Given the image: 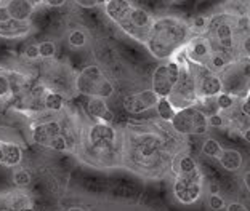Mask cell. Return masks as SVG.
<instances>
[{"mask_svg": "<svg viewBox=\"0 0 250 211\" xmlns=\"http://www.w3.org/2000/svg\"><path fill=\"white\" fill-rule=\"evenodd\" d=\"M189 37L191 26L185 19L177 16H162L154 19L145 45L154 58L168 61L181 47H186Z\"/></svg>", "mask_w": 250, "mask_h": 211, "instance_id": "cell-1", "label": "cell"}, {"mask_svg": "<svg viewBox=\"0 0 250 211\" xmlns=\"http://www.w3.org/2000/svg\"><path fill=\"white\" fill-rule=\"evenodd\" d=\"M106 16L121 29L125 36L140 43H146L154 18L149 11L128 0H106L103 2Z\"/></svg>", "mask_w": 250, "mask_h": 211, "instance_id": "cell-2", "label": "cell"}, {"mask_svg": "<svg viewBox=\"0 0 250 211\" xmlns=\"http://www.w3.org/2000/svg\"><path fill=\"white\" fill-rule=\"evenodd\" d=\"M173 171L175 198L183 205L196 203L204 192V176L201 170H199L196 160L191 155H188V153H183L178 158H175Z\"/></svg>", "mask_w": 250, "mask_h": 211, "instance_id": "cell-3", "label": "cell"}, {"mask_svg": "<svg viewBox=\"0 0 250 211\" xmlns=\"http://www.w3.org/2000/svg\"><path fill=\"white\" fill-rule=\"evenodd\" d=\"M74 88L79 95L87 98H101L107 99L114 93V83L106 76L100 66L90 64L85 66L76 74L74 78Z\"/></svg>", "mask_w": 250, "mask_h": 211, "instance_id": "cell-4", "label": "cell"}, {"mask_svg": "<svg viewBox=\"0 0 250 211\" xmlns=\"http://www.w3.org/2000/svg\"><path fill=\"white\" fill-rule=\"evenodd\" d=\"M117 130L111 123L93 122L85 131V146L96 157H104L114 152L117 146Z\"/></svg>", "mask_w": 250, "mask_h": 211, "instance_id": "cell-5", "label": "cell"}, {"mask_svg": "<svg viewBox=\"0 0 250 211\" xmlns=\"http://www.w3.org/2000/svg\"><path fill=\"white\" fill-rule=\"evenodd\" d=\"M31 136L37 146H42L50 151L64 152L69 147L66 136L62 133V125L55 118L34 123L31 128Z\"/></svg>", "mask_w": 250, "mask_h": 211, "instance_id": "cell-6", "label": "cell"}, {"mask_svg": "<svg viewBox=\"0 0 250 211\" xmlns=\"http://www.w3.org/2000/svg\"><path fill=\"white\" fill-rule=\"evenodd\" d=\"M170 123L180 134H204L208 128V117L199 107L188 106L177 111Z\"/></svg>", "mask_w": 250, "mask_h": 211, "instance_id": "cell-7", "label": "cell"}, {"mask_svg": "<svg viewBox=\"0 0 250 211\" xmlns=\"http://www.w3.org/2000/svg\"><path fill=\"white\" fill-rule=\"evenodd\" d=\"M181 74V66L177 61H164L161 66L156 67L154 74H152V91L159 96V98H170L173 90L177 88L178 80Z\"/></svg>", "mask_w": 250, "mask_h": 211, "instance_id": "cell-8", "label": "cell"}, {"mask_svg": "<svg viewBox=\"0 0 250 211\" xmlns=\"http://www.w3.org/2000/svg\"><path fill=\"white\" fill-rule=\"evenodd\" d=\"M157 101H159V96L149 90H143V91H138V93H132L128 95L127 98L124 99V109L125 112L128 114H143L147 112L149 109H154L157 106Z\"/></svg>", "mask_w": 250, "mask_h": 211, "instance_id": "cell-9", "label": "cell"}, {"mask_svg": "<svg viewBox=\"0 0 250 211\" xmlns=\"http://www.w3.org/2000/svg\"><path fill=\"white\" fill-rule=\"evenodd\" d=\"M213 47H212V42L208 40L207 37H202V36H196L189 38V42L186 43V55H188V59L194 64H208L210 59L213 56Z\"/></svg>", "mask_w": 250, "mask_h": 211, "instance_id": "cell-10", "label": "cell"}, {"mask_svg": "<svg viewBox=\"0 0 250 211\" xmlns=\"http://www.w3.org/2000/svg\"><path fill=\"white\" fill-rule=\"evenodd\" d=\"M196 93L197 98H215L223 93V83L212 71L206 69L196 78Z\"/></svg>", "mask_w": 250, "mask_h": 211, "instance_id": "cell-11", "label": "cell"}, {"mask_svg": "<svg viewBox=\"0 0 250 211\" xmlns=\"http://www.w3.org/2000/svg\"><path fill=\"white\" fill-rule=\"evenodd\" d=\"M208 31L215 34V40L221 48L229 50L234 45V29L225 16H217L208 22Z\"/></svg>", "mask_w": 250, "mask_h": 211, "instance_id": "cell-12", "label": "cell"}, {"mask_svg": "<svg viewBox=\"0 0 250 211\" xmlns=\"http://www.w3.org/2000/svg\"><path fill=\"white\" fill-rule=\"evenodd\" d=\"M132 151L138 160H149L159 151V139L152 134H141L133 141Z\"/></svg>", "mask_w": 250, "mask_h": 211, "instance_id": "cell-13", "label": "cell"}, {"mask_svg": "<svg viewBox=\"0 0 250 211\" xmlns=\"http://www.w3.org/2000/svg\"><path fill=\"white\" fill-rule=\"evenodd\" d=\"M32 31V24L31 21H18V19H5L0 21V38H21L26 37L27 34H31Z\"/></svg>", "mask_w": 250, "mask_h": 211, "instance_id": "cell-14", "label": "cell"}, {"mask_svg": "<svg viewBox=\"0 0 250 211\" xmlns=\"http://www.w3.org/2000/svg\"><path fill=\"white\" fill-rule=\"evenodd\" d=\"M22 162V149L18 142L0 139V165L8 168L20 167Z\"/></svg>", "mask_w": 250, "mask_h": 211, "instance_id": "cell-15", "label": "cell"}, {"mask_svg": "<svg viewBox=\"0 0 250 211\" xmlns=\"http://www.w3.org/2000/svg\"><path fill=\"white\" fill-rule=\"evenodd\" d=\"M21 83L22 77L20 74L11 72L0 66V99H7L15 96L21 88Z\"/></svg>", "mask_w": 250, "mask_h": 211, "instance_id": "cell-16", "label": "cell"}, {"mask_svg": "<svg viewBox=\"0 0 250 211\" xmlns=\"http://www.w3.org/2000/svg\"><path fill=\"white\" fill-rule=\"evenodd\" d=\"M87 114L93 122H103V123H111L114 120V112L109 109L106 99L101 98H90L87 101Z\"/></svg>", "mask_w": 250, "mask_h": 211, "instance_id": "cell-17", "label": "cell"}, {"mask_svg": "<svg viewBox=\"0 0 250 211\" xmlns=\"http://www.w3.org/2000/svg\"><path fill=\"white\" fill-rule=\"evenodd\" d=\"M3 5L8 11L10 18L18 21H29L34 10H36L34 5L37 3L29 2V0H8V2H3Z\"/></svg>", "mask_w": 250, "mask_h": 211, "instance_id": "cell-18", "label": "cell"}, {"mask_svg": "<svg viewBox=\"0 0 250 211\" xmlns=\"http://www.w3.org/2000/svg\"><path fill=\"white\" fill-rule=\"evenodd\" d=\"M42 104H43V109L56 114V112H61L66 107V99L61 93H58V91L43 90L42 91Z\"/></svg>", "mask_w": 250, "mask_h": 211, "instance_id": "cell-19", "label": "cell"}, {"mask_svg": "<svg viewBox=\"0 0 250 211\" xmlns=\"http://www.w3.org/2000/svg\"><path fill=\"white\" fill-rule=\"evenodd\" d=\"M218 162L226 171H237V170H241L242 163H244V158H242V153L239 151L223 149L220 153V157H218Z\"/></svg>", "mask_w": 250, "mask_h": 211, "instance_id": "cell-20", "label": "cell"}, {"mask_svg": "<svg viewBox=\"0 0 250 211\" xmlns=\"http://www.w3.org/2000/svg\"><path fill=\"white\" fill-rule=\"evenodd\" d=\"M156 111L164 122H172L175 114H177V109H175V106L172 104V101H170L168 98H159Z\"/></svg>", "mask_w": 250, "mask_h": 211, "instance_id": "cell-21", "label": "cell"}, {"mask_svg": "<svg viewBox=\"0 0 250 211\" xmlns=\"http://www.w3.org/2000/svg\"><path fill=\"white\" fill-rule=\"evenodd\" d=\"M221 151H223V147H221V144L213 138H207L206 141H204L202 144V152L206 153L207 157L210 158H218Z\"/></svg>", "mask_w": 250, "mask_h": 211, "instance_id": "cell-22", "label": "cell"}, {"mask_svg": "<svg viewBox=\"0 0 250 211\" xmlns=\"http://www.w3.org/2000/svg\"><path fill=\"white\" fill-rule=\"evenodd\" d=\"M13 184L16 186V187H20V189H24L26 186H29L31 184V181H32V178H31V173L27 170H22V168H20V170H15V173H13Z\"/></svg>", "mask_w": 250, "mask_h": 211, "instance_id": "cell-23", "label": "cell"}, {"mask_svg": "<svg viewBox=\"0 0 250 211\" xmlns=\"http://www.w3.org/2000/svg\"><path fill=\"white\" fill-rule=\"evenodd\" d=\"M67 40H69V45L72 48H82L85 47V43H87V34L82 29H72L69 32Z\"/></svg>", "mask_w": 250, "mask_h": 211, "instance_id": "cell-24", "label": "cell"}, {"mask_svg": "<svg viewBox=\"0 0 250 211\" xmlns=\"http://www.w3.org/2000/svg\"><path fill=\"white\" fill-rule=\"evenodd\" d=\"M37 47H39V53H41V58L42 59L53 58L55 53H56L55 42H52V40H43L41 43H37Z\"/></svg>", "mask_w": 250, "mask_h": 211, "instance_id": "cell-25", "label": "cell"}, {"mask_svg": "<svg viewBox=\"0 0 250 211\" xmlns=\"http://www.w3.org/2000/svg\"><path fill=\"white\" fill-rule=\"evenodd\" d=\"M215 102H217V107H220V109L228 111L232 107V104H234V98H232L229 93H220Z\"/></svg>", "mask_w": 250, "mask_h": 211, "instance_id": "cell-26", "label": "cell"}, {"mask_svg": "<svg viewBox=\"0 0 250 211\" xmlns=\"http://www.w3.org/2000/svg\"><path fill=\"white\" fill-rule=\"evenodd\" d=\"M208 207H210V210L218 211V210H223L226 205H225L223 197H221L220 193H210V197H208Z\"/></svg>", "mask_w": 250, "mask_h": 211, "instance_id": "cell-27", "label": "cell"}, {"mask_svg": "<svg viewBox=\"0 0 250 211\" xmlns=\"http://www.w3.org/2000/svg\"><path fill=\"white\" fill-rule=\"evenodd\" d=\"M24 58L31 59V61L41 59V53H39V47H37V43H31V45H27V47L24 48Z\"/></svg>", "mask_w": 250, "mask_h": 211, "instance_id": "cell-28", "label": "cell"}, {"mask_svg": "<svg viewBox=\"0 0 250 211\" xmlns=\"http://www.w3.org/2000/svg\"><path fill=\"white\" fill-rule=\"evenodd\" d=\"M208 64L212 67H215V69H223V67L226 66V56L221 55V53H213Z\"/></svg>", "mask_w": 250, "mask_h": 211, "instance_id": "cell-29", "label": "cell"}, {"mask_svg": "<svg viewBox=\"0 0 250 211\" xmlns=\"http://www.w3.org/2000/svg\"><path fill=\"white\" fill-rule=\"evenodd\" d=\"M208 19L207 18H204V16H199V18H196L194 21H192V24H191V31L194 29V31H202V29H206V27H208Z\"/></svg>", "mask_w": 250, "mask_h": 211, "instance_id": "cell-30", "label": "cell"}, {"mask_svg": "<svg viewBox=\"0 0 250 211\" xmlns=\"http://www.w3.org/2000/svg\"><path fill=\"white\" fill-rule=\"evenodd\" d=\"M247 88H249V93H247V96H246V98H244V101H242L241 111H242L244 115L250 117V80H249V83H247Z\"/></svg>", "mask_w": 250, "mask_h": 211, "instance_id": "cell-31", "label": "cell"}, {"mask_svg": "<svg viewBox=\"0 0 250 211\" xmlns=\"http://www.w3.org/2000/svg\"><path fill=\"white\" fill-rule=\"evenodd\" d=\"M223 123H225V120L220 114H212V115L208 117V127L218 128V127H223Z\"/></svg>", "mask_w": 250, "mask_h": 211, "instance_id": "cell-32", "label": "cell"}, {"mask_svg": "<svg viewBox=\"0 0 250 211\" xmlns=\"http://www.w3.org/2000/svg\"><path fill=\"white\" fill-rule=\"evenodd\" d=\"M76 5L82 8H93V7H98V5H103V2H98V0H77Z\"/></svg>", "mask_w": 250, "mask_h": 211, "instance_id": "cell-33", "label": "cell"}, {"mask_svg": "<svg viewBox=\"0 0 250 211\" xmlns=\"http://www.w3.org/2000/svg\"><path fill=\"white\" fill-rule=\"evenodd\" d=\"M226 211H249V210L239 202H232V203L228 205V207H226Z\"/></svg>", "mask_w": 250, "mask_h": 211, "instance_id": "cell-34", "label": "cell"}, {"mask_svg": "<svg viewBox=\"0 0 250 211\" xmlns=\"http://www.w3.org/2000/svg\"><path fill=\"white\" fill-rule=\"evenodd\" d=\"M64 3V0H47L45 2V5H48V7H62Z\"/></svg>", "mask_w": 250, "mask_h": 211, "instance_id": "cell-35", "label": "cell"}, {"mask_svg": "<svg viewBox=\"0 0 250 211\" xmlns=\"http://www.w3.org/2000/svg\"><path fill=\"white\" fill-rule=\"evenodd\" d=\"M244 51H246V55L250 58V36L244 40Z\"/></svg>", "mask_w": 250, "mask_h": 211, "instance_id": "cell-36", "label": "cell"}, {"mask_svg": "<svg viewBox=\"0 0 250 211\" xmlns=\"http://www.w3.org/2000/svg\"><path fill=\"white\" fill-rule=\"evenodd\" d=\"M244 182H246L247 189L250 191V171H247V173H246V174H244Z\"/></svg>", "mask_w": 250, "mask_h": 211, "instance_id": "cell-37", "label": "cell"}, {"mask_svg": "<svg viewBox=\"0 0 250 211\" xmlns=\"http://www.w3.org/2000/svg\"><path fill=\"white\" fill-rule=\"evenodd\" d=\"M242 138L246 139L247 142H250V128H247V130H244V133H242Z\"/></svg>", "mask_w": 250, "mask_h": 211, "instance_id": "cell-38", "label": "cell"}, {"mask_svg": "<svg viewBox=\"0 0 250 211\" xmlns=\"http://www.w3.org/2000/svg\"><path fill=\"white\" fill-rule=\"evenodd\" d=\"M218 189H220V187L217 184H212V187H210V192H212V193H218Z\"/></svg>", "mask_w": 250, "mask_h": 211, "instance_id": "cell-39", "label": "cell"}, {"mask_svg": "<svg viewBox=\"0 0 250 211\" xmlns=\"http://www.w3.org/2000/svg\"><path fill=\"white\" fill-rule=\"evenodd\" d=\"M66 211H85V210L81 208V207H71V208H67Z\"/></svg>", "mask_w": 250, "mask_h": 211, "instance_id": "cell-40", "label": "cell"}, {"mask_svg": "<svg viewBox=\"0 0 250 211\" xmlns=\"http://www.w3.org/2000/svg\"><path fill=\"white\" fill-rule=\"evenodd\" d=\"M0 5H2V2H0Z\"/></svg>", "mask_w": 250, "mask_h": 211, "instance_id": "cell-41", "label": "cell"}]
</instances>
